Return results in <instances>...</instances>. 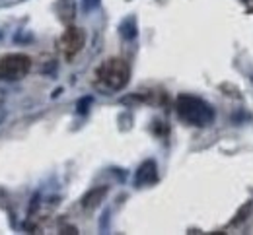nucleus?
<instances>
[{
  "label": "nucleus",
  "mask_w": 253,
  "mask_h": 235,
  "mask_svg": "<svg viewBox=\"0 0 253 235\" xmlns=\"http://www.w3.org/2000/svg\"><path fill=\"white\" fill-rule=\"evenodd\" d=\"M130 80V67L125 59L113 57L103 61L95 70V82L109 92H119L123 90Z\"/></svg>",
  "instance_id": "obj_1"
},
{
  "label": "nucleus",
  "mask_w": 253,
  "mask_h": 235,
  "mask_svg": "<svg viewBox=\"0 0 253 235\" xmlns=\"http://www.w3.org/2000/svg\"><path fill=\"white\" fill-rule=\"evenodd\" d=\"M175 111L187 125L193 127H207L214 121L212 107L195 96H179L175 101Z\"/></svg>",
  "instance_id": "obj_2"
},
{
  "label": "nucleus",
  "mask_w": 253,
  "mask_h": 235,
  "mask_svg": "<svg viewBox=\"0 0 253 235\" xmlns=\"http://www.w3.org/2000/svg\"><path fill=\"white\" fill-rule=\"evenodd\" d=\"M32 70V59L22 53H10L0 59V78L6 82L22 80Z\"/></svg>",
  "instance_id": "obj_3"
},
{
  "label": "nucleus",
  "mask_w": 253,
  "mask_h": 235,
  "mask_svg": "<svg viewBox=\"0 0 253 235\" xmlns=\"http://www.w3.org/2000/svg\"><path fill=\"white\" fill-rule=\"evenodd\" d=\"M84 45H86V34L76 26H68L59 39V49L68 63L76 59V55L84 49Z\"/></svg>",
  "instance_id": "obj_4"
},
{
  "label": "nucleus",
  "mask_w": 253,
  "mask_h": 235,
  "mask_svg": "<svg viewBox=\"0 0 253 235\" xmlns=\"http://www.w3.org/2000/svg\"><path fill=\"white\" fill-rule=\"evenodd\" d=\"M156 177H158V173H156V164H154V162H144V164L138 168V171H136L134 181H136L138 185H150V183L156 181Z\"/></svg>",
  "instance_id": "obj_5"
},
{
  "label": "nucleus",
  "mask_w": 253,
  "mask_h": 235,
  "mask_svg": "<svg viewBox=\"0 0 253 235\" xmlns=\"http://www.w3.org/2000/svg\"><path fill=\"white\" fill-rule=\"evenodd\" d=\"M105 193H107V189H95V191H92L90 195L84 197L82 206H84V208H95V206L101 202V199H103Z\"/></svg>",
  "instance_id": "obj_6"
},
{
  "label": "nucleus",
  "mask_w": 253,
  "mask_h": 235,
  "mask_svg": "<svg viewBox=\"0 0 253 235\" xmlns=\"http://www.w3.org/2000/svg\"><path fill=\"white\" fill-rule=\"evenodd\" d=\"M97 4H99V0H84V8L86 10H94Z\"/></svg>",
  "instance_id": "obj_7"
}]
</instances>
